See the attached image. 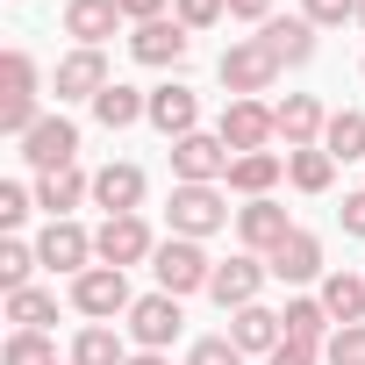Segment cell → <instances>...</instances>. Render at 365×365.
I'll list each match as a JSON object with an SVG mask.
<instances>
[{
  "label": "cell",
  "mask_w": 365,
  "mask_h": 365,
  "mask_svg": "<svg viewBox=\"0 0 365 365\" xmlns=\"http://www.w3.org/2000/svg\"><path fill=\"white\" fill-rule=\"evenodd\" d=\"M215 79L230 86V101H258V93H272V79H279V58H272L258 36H237V43L215 58Z\"/></svg>",
  "instance_id": "cell-1"
},
{
  "label": "cell",
  "mask_w": 365,
  "mask_h": 365,
  "mask_svg": "<svg viewBox=\"0 0 365 365\" xmlns=\"http://www.w3.org/2000/svg\"><path fill=\"white\" fill-rule=\"evenodd\" d=\"M150 272H158V294H208V279H215V258L194 244V237H165L158 244V258H150Z\"/></svg>",
  "instance_id": "cell-2"
},
{
  "label": "cell",
  "mask_w": 365,
  "mask_h": 365,
  "mask_svg": "<svg viewBox=\"0 0 365 365\" xmlns=\"http://www.w3.org/2000/svg\"><path fill=\"white\" fill-rule=\"evenodd\" d=\"M230 165H237V150H230L215 129H194V136L172 143V179H179V187H222Z\"/></svg>",
  "instance_id": "cell-3"
},
{
  "label": "cell",
  "mask_w": 365,
  "mask_h": 365,
  "mask_svg": "<svg viewBox=\"0 0 365 365\" xmlns=\"http://www.w3.org/2000/svg\"><path fill=\"white\" fill-rule=\"evenodd\" d=\"M72 308H79L86 322H115V315H129V308H136L129 272H122V265H86V272L72 279Z\"/></svg>",
  "instance_id": "cell-4"
},
{
  "label": "cell",
  "mask_w": 365,
  "mask_h": 365,
  "mask_svg": "<svg viewBox=\"0 0 365 365\" xmlns=\"http://www.w3.org/2000/svg\"><path fill=\"white\" fill-rule=\"evenodd\" d=\"M165 215H172V237H194V244H201V237H215L237 208H230L222 187H172V208H165Z\"/></svg>",
  "instance_id": "cell-5"
},
{
  "label": "cell",
  "mask_w": 365,
  "mask_h": 365,
  "mask_svg": "<svg viewBox=\"0 0 365 365\" xmlns=\"http://www.w3.org/2000/svg\"><path fill=\"white\" fill-rule=\"evenodd\" d=\"M93 258L101 265H143V258H158V237H150V222L143 215H108L101 230H93Z\"/></svg>",
  "instance_id": "cell-6"
},
{
  "label": "cell",
  "mask_w": 365,
  "mask_h": 365,
  "mask_svg": "<svg viewBox=\"0 0 365 365\" xmlns=\"http://www.w3.org/2000/svg\"><path fill=\"white\" fill-rule=\"evenodd\" d=\"M43 115H36V58L29 51H8V93H0V129H8L15 143L36 129Z\"/></svg>",
  "instance_id": "cell-7"
},
{
  "label": "cell",
  "mask_w": 365,
  "mask_h": 365,
  "mask_svg": "<svg viewBox=\"0 0 365 365\" xmlns=\"http://www.w3.org/2000/svg\"><path fill=\"white\" fill-rule=\"evenodd\" d=\"M265 279H272V265H265L258 251H237V258H222V265H215V279H208V301L237 315V308H251V301H258V287H265Z\"/></svg>",
  "instance_id": "cell-8"
},
{
  "label": "cell",
  "mask_w": 365,
  "mask_h": 365,
  "mask_svg": "<svg viewBox=\"0 0 365 365\" xmlns=\"http://www.w3.org/2000/svg\"><path fill=\"white\" fill-rule=\"evenodd\" d=\"M179 322H187V315H179V294H136V308H129V344L136 351H165L172 336H179Z\"/></svg>",
  "instance_id": "cell-9"
},
{
  "label": "cell",
  "mask_w": 365,
  "mask_h": 365,
  "mask_svg": "<svg viewBox=\"0 0 365 365\" xmlns=\"http://www.w3.org/2000/svg\"><path fill=\"white\" fill-rule=\"evenodd\" d=\"M22 165H36V172L79 165V122H72V115H43V122L22 136Z\"/></svg>",
  "instance_id": "cell-10"
},
{
  "label": "cell",
  "mask_w": 365,
  "mask_h": 365,
  "mask_svg": "<svg viewBox=\"0 0 365 365\" xmlns=\"http://www.w3.org/2000/svg\"><path fill=\"white\" fill-rule=\"evenodd\" d=\"M150 129H158L165 143L194 136V129H201V93H194L187 79H165V86H150Z\"/></svg>",
  "instance_id": "cell-11"
},
{
  "label": "cell",
  "mask_w": 365,
  "mask_h": 365,
  "mask_svg": "<svg viewBox=\"0 0 365 365\" xmlns=\"http://www.w3.org/2000/svg\"><path fill=\"white\" fill-rule=\"evenodd\" d=\"M215 136L244 158V150H265V143L279 136V122H272V108H265V101H230V108H222V122H215Z\"/></svg>",
  "instance_id": "cell-12"
},
{
  "label": "cell",
  "mask_w": 365,
  "mask_h": 365,
  "mask_svg": "<svg viewBox=\"0 0 365 365\" xmlns=\"http://www.w3.org/2000/svg\"><path fill=\"white\" fill-rule=\"evenodd\" d=\"M237 237H244V251H258V258H272L287 237H294V222H287V208L265 194V201H244L237 208Z\"/></svg>",
  "instance_id": "cell-13"
},
{
  "label": "cell",
  "mask_w": 365,
  "mask_h": 365,
  "mask_svg": "<svg viewBox=\"0 0 365 365\" xmlns=\"http://www.w3.org/2000/svg\"><path fill=\"white\" fill-rule=\"evenodd\" d=\"M36 258H43L51 272H65V279H79L86 265H101V258H93V237H86L79 222H51V230L36 237Z\"/></svg>",
  "instance_id": "cell-14"
},
{
  "label": "cell",
  "mask_w": 365,
  "mask_h": 365,
  "mask_svg": "<svg viewBox=\"0 0 365 365\" xmlns=\"http://www.w3.org/2000/svg\"><path fill=\"white\" fill-rule=\"evenodd\" d=\"M187 43H194V29L179 22V15H158V22H143V29L129 36L136 65H179V58H187Z\"/></svg>",
  "instance_id": "cell-15"
},
{
  "label": "cell",
  "mask_w": 365,
  "mask_h": 365,
  "mask_svg": "<svg viewBox=\"0 0 365 365\" xmlns=\"http://www.w3.org/2000/svg\"><path fill=\"white\" fill-rule=\"evenodd\" d=\"M258 43L279 58V72H294V65L315 58V22H308V15H272V22L258 29Z\"/></svg>",
  "instance_id": "cell-16"
},
{
  "label": "cell",
  "mask_w": 365,
  "mask_h": 365,
  "mask_svg": "<svg viewBox=\"0 0 365 365\" xmlns=\"http://www.w3.org/2000/svg\"><path fill=\"white\" fill-rule=\"evenodd\" d=\"M272 122H279L287 150H308V143H322V129H329V108H322L315 93H287V101L272 108Z\"/></svg>",
  "instance_id": "cell-17"
},
{
  "label": "cell",
  "mask_w": 365,
  "mask_h": 365,
  "mask_svg": "<svg viewBox=\"0 0 365 365\" xmlns=\"http://www.w3.org/2000/svg\"><path fill=\"white\" fill-rule=\"evenodd\" d=\"M143 194H150V179H143L136 165H101V172H93V201H101L108 215H143Z\"/></svg>",
  "instance_id": "cell-18"
},
{
  "label": "cell",
  "mask_w": 365,
  "mask_h": 365,
  "mask_svg": "<svg viewBox=\"0 0 365 365\" xmlns=\"http://www.w3.org/2000/svg\"><path fill=\"white\" fill-rule=\"evenodd\" d=\"M93 194V179L79 172V165H58V172H36V208L51 215V222H72V208Z\"/></svg>",
  "instance_id": "cell-19"
},
{
  "label": "cell",
  "mask_w": 365,
  "mask_h": 365,
  "mask_svg": "<svg viewBox=\"0 0 365 365\" xmlns=\"http://www.w3.org/2000/svg\"><path fill=\"white\" fill-rule=\"evenodd\" d=\"M115 79H108V58L101 51H72L58 58V101H101Z\"/></svg>",
  "instance_id": "cell-20"
},
{
  "label": "cell",
  "mask_w": 365,
  "mask_h": 365,
  "mask_svg": "<svg viewBox=\"0 0 365 365\" xmlns=\"http://www.w3.org/2000/svg\"><path fill=\"white\" fill-rule=\"evenodd\" d=\"M265 265H272V279L308 287V279H322V237H315V230H294V237H287V244H279Z\"/></svg>",
  "instance_id": "cell-21"
},
{
  "label": "cell",
  "mask_w": 365,
  "mask_h": 365,
  "mask_svg": "<svg viewBox=\"0 0 365 365\" xmlns=\"http://www.w3.org/2000/svg\"><path fill=\"white\" fill-rule=\"evenodd\" d=\"M230 344H237L244 358H251V351H265V358H272V351L287 344V322H279L265 301H251V308H237V315H230Z\"/></svg>",
  "instance_id": "cell-22"
},
{
  "label": "cell",
  "mask_w": 365,
  "mask_h": 365,
  "mask_svg": "<svg viewBox=\"0 0 365 365\" xmlns=\"http://www.w3.org/2000/svg\"><path fill=\"white\" fill-rule=\"evenodd\" d=\"M279 179H287V158H279V150H244V158L230 165L222 187H230V194H244V201H265Z\"/></svg>",
  "instance_id": "cell-23"
},
{
  "label": "cell",
  "mask_w": 365,
  "mask_h": 365,
  "mask_svg": "<svg viewBox=\"0 0 365 365\" xmlns=\"http://www.w3.org/2000/svg\"><path fill=\"white\" fill-rule=\"evenodd\" d=\"M115 29H122L115 0H65V36H79V51H101Z\"/></svg>",
  "instance_id": "cell-24"
},
{
  "label": "cell",
  "mask_w": 365,
  "mask_h": 365,
  "mask_svg": "<svg viewBox=\"0 0 365 365\" xmlns=\"http://www.w3.org/2000/svg\"><path fill=\"white\" fill-rule=\"evenodd\" d=\"M93 122L101 129H136V122H150V93H136V86H108L101 101H93Z\"/></svg>",
  "instance_id": "cell-25"
},
{
  "label": "cell",
  "mask_w": 365,
  "mask_h": 365,
  "mask_svg": "<svg viewBox=\"0 0 365 365\" xmlns=\"http://www.w3.org/2000/svg\"><path fill=\"white\" fill-rule=\"evenodd\" d=\"M136 351L122 344V329H108V322H86L79 336H72V365H129Z\"/></svg>",
  "instance_id": "cell-26"
},
{
  "label": "cell",
  "mask_w": 365,
  "mask_h": 365,
  "mask_svg": "<svg viewBox=\"0 0 365 365\" xmlns=\"http://www.w3.org/2000/svg\"><path fill=\"white\" fill-rule=\"evenodd\" d=\"M329 179H336V158H329L322 143L287 150V187H294V194H329Z\"/></svg>",
  "instance_id": "cell-27"
},
{
  "label": "cell",
  "mask_w": 365,
  "mask_h": 365,
  "mask_svg": "<svg viewBox=\"0 0 365 365\" xmlns=\"http://www.w3.org/2000/svg\"><path fill=\"white\" fill-rule=\"evenodd\" d=\"M279 322H287L294 344H329V308H322V294H294V301L279 308Z\"/></svg>",
  "instance_id": "cell-28"
},
{
  "label": "cell",
  "mask_w": 365,
  "mask_h": 365,
  "mask_svg": "<svg viewBox=\"0 0 365 365\" xmlns=\"http://www.w3.org/2000/svg\"><path fill=\"white\" fill-rule=\"evenodd\" d=\"M322 308H329L336 329L344 322H365V279L358 272H322Z\"/></svg>",
  "instance_id": "cell-29"
},
{
  "label": "cell",
  "mask_w": 365,
  "mask_h": 365,
  "mask_svg": "<svg viewBox=\"0 0 365 365\" xmlns=\"http://www.w3.org/2000/svg\"><path fill=\"white\" fill-rule=\"evenodd\" d=\"M322 150H329L336 165L365 158V115H358V108H336V115H329V129H322Z\"/></svg>",
  "instance_id": "cell-30"
},
{
  "label": "cell",
  "mask_w": 365,
  "mask_h": 365,
  "mask_svg": "<svg viewBox=\"0 0 365 365\" xmlns=\"http://www.w3.org/2000/svg\"><path fill=\"white\" fill-rule=\"evenodd\" d=\"M8 322H15V329H51V322H58V294H43V287L8 294Z\"/></svg>",
  "instance_id": "cell-31"
},
{
  "label": "cell",
  "mask_w": 365,
  "mask_h": 365,
  "mask_svg": "<svg viewBox=\"0 0 365 365\" xmlns=\"http://www.w3.org/2000/svg\"><path fill=\"white\" fill-rule=\"evenodd\" d=\"M0 365H58L51 329H15V336H8V351H0Z\"/></svg>",
  "instance_id": "cell-32"
},
{
  "label": "cell",
  "mask_w": 365,
  "mask_h": 365,
  "mask_svg": "<svg viewBox=\"0 0 365 365\" xmlns=\"http://www.w3.org/2000/svg\"><path fill=\"white\" fill-rule=\"evenodd\" d=\"M36 265H43V258H36V244H22V237H8V244H0V287H8V294H22Z\"/></svg>",
  "instance_id": "cell-33"
},
{
  "label": "cell",
  "mask_w": 365,
  "mask_h": 365,
  "mask_svg": "<svg viewBox=\"0 0 365 365\" xmlns=\"http://www.w3.org/2000/svg\"><path fill=\"white\" fill-rule=\"evenodd\" d=\"M322 358H329V365H365V322H344V329H329Z\"/></svg>",
  "instance_id": "cell-34"
},
{
  "label": "cell",
  "mask_w": 365,
  "mask_h": 365,
  "mask_svg": "<svg viewBox=\"0 0 365 365\" xmlns=\"http://www.w3.org/2000/svg\"><path fill=\"white\" fill-rule=\"evenodd\" d=\"M301 15L315 29H344V22H358V0H301Z\"/></svg>",
  "instance_id": "cell-35"
},
{
  "label": "cell",
  "mask_w": 365,
  "mask_h": 365,
  "mask_svg": "<svg viewBox=\"0 0 365 365\" xmlns=\"http://www.w3.org/2000/svg\"><path fill=\"white\" fill-rule=\"evenodd\" d=\"M172 15L187 22V29H215V22L230 15V0H172Z\"/></svg>",
  "instance_id": "cell-36"
},
{
  "label": "cell",
  "mask_w": 365,
  "mask_h": 365,
  "mask_svg": "<svg viewBox=\"0 0 365 365\" xmlns=\"http://www.w3.org/2000/svg\"><path fill=\"white\" fill-rule=\"evenodd\" d=\"M29 208H36V194L8 179V187H0V230H22V222H29Z\"/></svg>",
  "instance_id": "cell-37"
},
{
  "label": "cell",
  "mask_w": 365,
  "mask_h": 365,
  "mask_svg": "<svg viewBox=\"0 0 365 365\" xmlns=\"http://www.w3.org/2000/svg\"><path fill=\"white\" fill-rule=\"evenodd\" d=\"M187 365H244V351H237L230 336H201V344L187 351Z\"/></svg>",
  "instance_id": "cell-38"
},
{
  "label": "cell",
  "mask_w": 365,
  "mask_h": 365,
  "mask_svg": "<svg viewBox=\"0 0 365 365\" xmlns=\"http://www.w3.org/2000/svg\"><path fill=\"white\" fill-rule=\"evenodd\" d=\"M265 365H322V344H294V336H287V344H279Z\"/></svg>",
  "instance_id": "cell-39"
},
{
  "label": "cell",
  "mask_w": 365,
  "mask_h": 365,
  "mask_svg": "<svg viewBox=\"0 0 365 365\" xmlns=\"http://www.w3.org/2000/svg\"><path fill=\"white\" fill-rule=\"evenodd\" d=\"M336 222H344V237H365V187H358V194H344Z\"/></svg>",
  "instance_id": "cell-40"
},
{
  "label": "cell",
  "mask_w": 365,
  "mask_h": 365,
  "mask_svg": "<svg viewBox=\"0 0 365 365\" xmlns=\"http://www.w3.org/2000/svg\"><path fill=\"white\" fill-rule=\"evenodd\" d=\"M115 8H122V22H136V29H143V22H158V15H165V0H115Z\"/></svg>",
  "instance_id": "cell-41"
},
{
  "label": "cell",
  "mask_w": 365,
  "mask_h": 365,
  "mask_svg": "<svg viewBox=\"0 0 365 365\" xmlns=\"http://www.w3.org/2000/svg\"><path fill=\"white\" fill-rule=\"evenodd\" d=\"M230 22H258L265 29L272 22V0H230Z\"/></svg>",
  "instance_id": "cell-42"
},
{
  "label": "cell",
  "mask_w": 365,
  "mask_h": 365,
  "mask_svg": "<svg viewBox=\"0 0 365 365\" xmlns=\"http://www.w3.org/2000/svg\"><path fill=\"white\" fill-rule=\"evenodd\" d=\"M129 365H172V358H165V351H136Z\"/></svg>",
  "instance_id": "cell-43"
},
{
  "label": "cell",
  "mask_w": 365,
  "mask_h": 365,
  "mask_svg": "<svg viewBox=\"0 0 365 365\" xmlns=\"http://www.w3.org/2000/svg\"><path fill=\"white\" fill-rule=\"evenodd\" d=\"M358 29H365V0H358Z\"/></svg>",
  "instance_id": "cell-44"
}]
</instances>
